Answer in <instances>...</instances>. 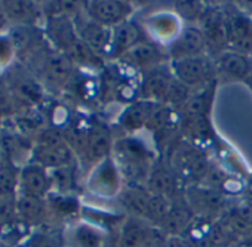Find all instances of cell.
<instances>
[{"instance_id": "cell-29", "label": "cell", "mask_w": 252, "mask_h": 247, "mask_svg": "<svg viewBox=\"0 0 252 247\" xmlns=\"http://www.w3.org/2000/svg\"><path fill=\"white\" fill-rule=\"evenodd\" d=\"M217 71L231 80H245L252 68L249 56L236 51H225L215 61Z\"/></svg>"}, {"instance_id": "cell-31", "label": "cell", "mask_w": 252, "mask_h": 247, "mask_svg": "<svg viewBox=\"0 0 252 247\" xmlns=\"http://www.w3.org/2000/svg\"><path fill=\"white\" fill-rule=\"evenodd\" d=\"M23 229L17 210V197L0 198V238L9 240ZM24 231V229H23Z\"/></svg>"}, {"instance_id": "cell-18", "label": "cell", "mask_w": 252, "mask_h": 247, "mask_svg": "<svg viewBox=\"0 0 252 247\" xmlns=\"http://www.w3.org/2000/svg\"><path fill=\"white\" fill-rule=\"evenodd\" d=\"M126 65L138 71H150L169 62L168 52L153 40H144L120 58Z\"/></svg>"}, {"instance_id": "cell-20", "label": "cell", "mask_w": 252, "mask_h": 247, "mask_svg": "<svg viewBox=\"0 0 252 247\" xmlns=\"http://www.w3.org/2000/svg\"><path fill=\"white\" fill-rule=\"evenodd\" d=\"M180 176L175 173V170L169 166L168 162L156 160L155 165L150 169V173L146 181V187L152 194L165 195V197H178L183 194L184 190L180 188L181 185Z\"/></svg>"}, {"instance_id": "cell-39", "label": "cell", "mask_w": 252, "mask_h": 247, "mask_svg": "<svg viewBox=\"0 0 252 247\" xmlns=\"http://www.w3.org/2000/svg\"><path fill=\"white\" fill-rule=\"evenodd\" d=\"M17 114L18 107L8 86V82L5 77H0V126H2V123L14 118Z\"/></svg>"}, {"instance_id": "cell-21", "label": "cell", "mask_w": 252, "mask_h": 247, "mask_svg": "<svg viewBox=\"0 0 252 247\" xmlns=\"http://www.w3.org/2000/svg\"><path fill=\"white\" fill-rule=\"evenodd\" d=\"M194 219H196V215L193 209L190 207V204L181 194L178 197H174L168 215L156 228H159L169 238H177V237H181L190 228Z\"/></svg>"}, {"instance_id": "cell-24", "label": "cell", "mask_w": 252, "mask_h": 247, "mask_svg": "<svg viewBox=\"0 0 252 247\" xmlns=\"http://www.w3.org/2000/svg\"><path fill=\"white\" fill-rule=\"evenodd\" d=\"M159 105L160 104L146 99H137L134 102H129L119 115V126L128 135H134L135 132L146 129L149 120L152 118L155 110Z\"/></svg>"}, {"instance_id": "cell-5", "label": "cell", "mask_w": 252, "mask_h": 247, "mask_svg": "<svg viewBox=\"0 0 252 247\" xmlns=\"http://www.w3.org/2000/svg\"><path fill=\"white\" fill-rule=\"evenodd\" d=\"M5 80L12 92L18 107V114L26 111H36L45 101L46 89L39 77L27 67L17 64L6 76Z\"/></svg>"}, {"instance_id": "cell-2", "label": "cell", "mask_w": 252, "mask_h": 247, "mask_svg": "<svg viewBox=\"0 0 252 247\" xmlns=\"http://www.w3.org/2000/svg\"><path fill=\"white\" fill-rule=\"evenodd\" d=\"M190 93L191 90L174 77L169 62L144 73L140 84V99L168 105L178 111Z\"/></svg>"}, {"instance_id": "cell-41", "label": "cell", "mask_w": 252, "mask_h": 247, "mask_svg": "<svg viewBox=\"0 0 252 247\" xmlns=\"http://www.w3.org/2000/svg\"><path fill=\"white\" fill-rule=\"evenodd\" d=\"M9 28H11V24L6 18L3 5H2V2H0V33H6V31H9Z\"/></svg>"}, {"instance_id": "cell-33", "label": "cell", "mask_w": 252, "mask_h": 247, "mask_svg": "<svg viewBox=\"0 0 252 247\" xmlns=\"http://www.w3.org/2000/svg\"><path fill=\"white\" fill-rule=\"evenodd\" d=\"M51 175H52V182H54V192L74 194V188L77 182L76 165L51 170Z\"/></svg>"}, {"instance_id": "cell-28", "label": "cell", "mask_w": 252, "mask_h": 247, "mask_svg": "<svg viewBox=\"0 0 252 247\" xmlns=\"http://www.w3.org/2000/svg\"><path fill=\"white\" fill-rule=\"evenodd\" d=\"M152 192L147 190L144 184H126L119 192V201L122 207L126 210V215H132L144 219L146 209Z\"/></svg>"}, {"instance_id": "cell-40", "label": "cell", "mask_w": 252, "mask_h": 247, "mask_svg": "<svg viewBox=\"0 0 252 247\" xmlns=\"http://www.w3.org/2000/svg\"><path fill=\"white\" fill-rule=\"evenodd\" d=\"M141 247H171V238L166 234H163L159 228L153 226Z\"/></svg>"}, {"instance_id": "cell-16", "label": "cell", "mask_w": 252, "mask_h": 247, "mask_svg": "<svg viewBox=\"0 0 252 247\" xmlns=\"http://www.w3.org/2000/svg\"><path fill=\"white\" fill-rule=\"evenodd\" d=\"M70 223L71 225L67 231V240L71 247H108V228L85 218Z\"/></svg>"}, {"instance_id": "cell-3", "label": "cell", "mask_w": 252, "mask_h": 247, "mask_svg": "<svg viewBox=\"0 0 252 247\" xmlns=\"http://www.w3.org/2000/svg\"><path fill=\"white\" fill-rule=\"evenodd\" d=\"M30 162L43 166L48 170L76 165L77 156L68 145L64 131L55 126H46L34 137Z\"/></svg>"}, {"instance_id": "cell-10", "label": "cell", "mask_w": 252, "mask_h": 247, "mask_svg": "<svg viewBox=\"0 0 252 247\" xmlns=\"http://www.w3.org/2000/svg\"><path fill=\"white\" fill-rule=\"evenodd\" d=\"M197 27L203 33L208 52L212 54L215 58L224 54L225 51H230L225 11L218 8H208Z\"/></svg>"}, {"instance_id": "cell-9", "label": "cell", "mask_w": 252, "mask_h": 247, "mask_svg": "<svg viewBox=\"0 0 252 247\" xmlns=\"http://www.w3.org/2000/svg\"><path fill=\"white\" fill-rule=\"evenodd\" d=\"M183 195L193 209L196 218L217 219L228 207L225 204V197L222 192L200 184L189 185L187 188H184Z\"/></svg>"}, {"instance_id": "cell-11", "label": "cell", "mask_w": 252, "mask_h": 247, "mask_svg": "<svg viewBox=\"0 0 252 247\" xmlns=\"http://www.w3.org/2000/svg\"><path fill=\"white\" fill-rule=\"evenodd\" d=\"M54 192L51 170L29 162L18 170V194L36 200H48Z\"/></svg>"}, {"instance_id": "cell-1", "label": "cell", "mask_w": 252, "mask_h": 247, "mask_svg": "<svg viewBox=\"0 0 252 247\" xmlns=\"http://www.w3.org/2000/svg\"><path fill=\"white\" fill-rule=\"evenodd\" d=\"M111 157L126 184L146 185L150 169L156 162L147 145L132 135L114 141Z\"/></svg>"}, {"instance_id": "cell-22", "label": "cell", "mask_w": 252, "mask_h": 247, "mask_svg": "<svg viewBox=\"0 0 252 247\" xmlns=\"http://www.w3.org/2000/svg\"><path fill=\"white\" fill-rule=\"evenodd\" d=\"M11 27H40L43 26V14L40 2L29 0H3L2 2Z\"/></svg>"}, {"instance_id": "cell-46", "label": "cell", "mask_w": 252, "mask_h": 247, "mask_svg": "<svg viewBox=\"0 0 252 247\" xmlns=\"http://www.w3.org/2000/svg\"><path fill=\"white\" fill-rule=\"evenodd\" d=\"M231 247H234V246H231Z\"/></svg>"}, {"instance_id": "cell-45", "label": "cell", "mask_w": 252, "mask_h": 247, "mask_svg": "<svg viewBox=\"0 0 252 247\" xmlns=\"http://www.w3.org/2000/svg\"><path fill=\"white\" fill-rule=\"evenodd\" d=\"M0 134H2V126H0Z\"/></svg>"}, {"instance_id": "cell-7", "label": "cell", "mask_w": 252, "mask_h": 247, "mask_svg": "<svg viewBox=\"0 0 252 247\" xmlns=\"http://www.w3.org/2000/svg\"><path fill=\"white\" fill-rule=\"evenodd\" d=\"M169 67L174 77L190 90L203 87L215 82L217 67L208 55L180 61H169Z\"/></svg>"}, {"instance_id": "cell-14", "label": "cell", "mask_w": 252, "mask_h": 247, "mask_svg": "<svg viewBox=\"0 0 252 247\" xmlns=\"http://www.w3.org/2000/svg\"><path fill=\"white\" fill-rule=\"evenodd\" d=\"M122 173L113 157L94 166L88 178V190L99 197L119 195L122 191Z\"/></svg>"}, {"instance_id": "cell-27", "label": "cell", "mask_w": 252, "mask_h": 247, "mask_svg": "<svg viewBox=\"0 0 252 247\" xmlns=\"http://www.w3.org/2000/svg\"><path fill=\"white\" fill-rule=\"evenodd\" d=\"M153 225L146 219L126 215L119 223L116 247H141L147 240Z\"/></svg>"}, {"instance_id": "cell-37", "label": "cell", "mask_w": 252, "mask_h": 247, "mask_svg": "<svg viewBox=\"0 0 252 247\" xmlns=\"http://www.w3.org/2000/svg\"><path fill=\"white\" fill-rule=\"evenodd\" d=\"M18 247H63V244L55 232L42 228L27 234L18 243Z\"/></svg>"}, {"instance_id": "cell-36", "label": "cell", "mask_w": 252, "mask_h": 247, "mask_svg": "<svg viewBox=\"0 0 252 247\" xmlns=\"http://www.w3.org/2000/svg\"><path fill=\"white\" fill-rule=\"evenodd\" d=\"M17 64L18 55L9 31L0 33V77H5Z\"/></svg>"}, {"instance_id": "cell-17", "label": "cell", "mask_w": 252, "mask_h": 247, "mask_svg": "<svg viewBox=\"0 0 252 247\" xmlns=\"http://www.w3.org/2000/svg\"><path fill=\"white\" fill-rule=\"evenodd\" d=\"M74 26H76L77 36L83 43H86L101 58L105 59L110 56L111 36H113L111 28H107V27L89 20L83 12L74 18Z\"/></svg>"}, {"instance_id": "cell-12", "label": "cell", "mask_w": 252, "mask_h": 247, "mask_svg": "<svg viewBox=\"0 0 252 247\" xmlns=\"http://www.w3.org/2000/svg\"><path fill=\"white\" fill-rule=\"evenodd\" d=\"M113 147H114V139H113L111 129L104 121L92 120L89 125V131L80 160H83V163L94 167L111 157Z\"/></svg>"}, {"instance_id": "cell-15", "label": "cell", "mask_w": 252, "mask_h": 247, "mask_svg": "<svg viewBox=\"0 0 252 247\" xmlns=\"http://www.w3.org/2000/svg\"><path fill=\"white\" fill-rule=\"evenodd\" d=\"M169 61L203 56L208 52L206 40L197 26H186L166 48Z\"/></svg>"}, {"instance_id": "cell-30", "label": "cell", "mask_w": 252, "mask_h": 247, "mask_svg": "<svg viewBox=\"0 0 252 247\" xmlns=\"http://www.w3.org/2000/svg\"><path fill=\"white\" fill-rule=\"evenodd\" d=\"M48 210L51 219L58 220H71L74 222L76 218L80 215V201L74 194H58L52 192L48 200Z\"/></svg>"}, {"instance_id": "cell-8", "label": "cell", "mask_w": 252, "mask_h": 247, "mask_svg": "<svg viewBox=\"0 0 252 247\" xmlns=\"http://www.w3.org/2000/svg\"><path fill=\"white\" fill-rule=\"evenodd\" d=\"M83 14L107 28H114L131 20L134 5L125 0H94L83 2Z\"/></svg>"}, {"instance_id": "cell-13", "label": "cell", "mask_w": 252, "mask_h": 247, "mask_svg": "<svg viewBox=\"0 0 252 247\" xmlns=\"http://www.w3.org/2000/svg\"><path fill=\"white\" fill-rule=\"evenodd\" d=\"M146 129L153 134L160 150L169 148L171 142L175 141L177 132L181 129V114L172 107L159 105L149 120Z\"/></svg>"}, {"instance_id": "cell-26", "label": "cell", "mask_w": 252, "mask_h": 247, "mask_svg": "<svg viewBox=\"0 0 252 247\" xmlns=\"http://www.w3.org/2000/svg\"><path fill=\"white\" fill-rule=\"evenodd\" d=\"M218 219L236 241L246 237H252L251 204H237V206L227 207Z\"/></svg>"}, {"instance_id": "cell-6", "label": "cell", "mask_w": 252, "mask_h": 247, "mask_svg": "<svg viewBox=\"0 0 252 247\" xmlns=\"http://www.w3.org/2000/svg\"><path fill=\"white\" fill-rule=\"evenodd\" d=\"M37 64L39 73L36 76L39 77L45 89L63 90L71 84L76 67L65 54L51 48L48 51H43V54L37 59Z\"/></svg>"}, {"instance_id": "cell-34", "label": "cell", "mask_w": 252, "mask_h": 247, "mask_svg": "<svg viewBox=\"0 0 252 247\" xmlns=\"http://www.w3.org/2000/svg\"><path fill=\"white\" fill-rule=\"evenodd\" d=\"M171 197H165V195H158V194H152L147 209H146V215L144 219L153 225V226H159L160 222L165 219V216L168 215L171 204H172Z\"/></svg>"}, {"instance_id": "cell-42", "label": "cell", "mask_w": 252, "mask_h": 247, "mask_svg": "<svg viewBox=\"0 0 252 247\" xmlns=\"http://www.w3.org/2000/svg\"><path fill=\"white\" fill-rule=\"evenodd\" d=\"M234 247H252V237H246V238H242L239 240Z\"/></svg>"}, {"instance_id": "cell-43", "label": "cell", "mask_w": 252, "mask_h": 247, "mask_svg": "<svg viewBox=\"0 0 252 247\" xmlns=\"http://www.w3.org/2000/svg\"><path fill=\"white\" fill-rule=\"evenodd\" d=\"M246 191H248V195H249V198H252V178L249 179V185H248Z\"/></svg>"}, {"instance_id": "cell-25", "label": "cell", "mask_w": 252, "mask_h": 247, "mask_svg": "<svg viewBox=\"0 0 252 247\" xmlns=\"http://www.w3.org/2000/svg\"><path fill=\"white\" fill-rule=\"evenodd\" d=\"M113 30L111 36V48H110V58H122L125 54H128L132 48L140 45L141 42L147 40L144 28L137 24L135 21H126Z\"/></svg>"}, {"instance_id": "cell-38", "label": "cell", "mask_w": 252, "mask_h": 247, "mask_svg": "<svg viewBox=\"0 0 252 247\" xmlns=\"http://www.w3.org/2000/svg\"><path fill=\"white\" fill-rule=\"evenodd\" d=\"M208 3H203V2H196V0H193V2H177L174 3V11L177 14V17L180 20H184L187 23H197L202 20L203 14L206 12L208 9Z\"/></svg>"}, {"instance_id": "cell-35", "label": "cell", "mask_w": 252, "mask_h": 247, "mask_svg": "<svg viewBox=\"0 0 252 247\" xmlns=\"http://www.w3.org/2000/svg\"><path fill=\"white\" fill-rule=\"evenodd\" d=\"M18 170L20 167L3 160L0 165V198L17 197L18 194Z\"/></svg>"}, {"instance_id": "cell-32", "label": "cell", "mask_w": 252, "mask_h": 247, "mask_svg": "<svg viewBox=\"0 0 252 247\" xmlns=\"http://www.w3.org/2000/svg\"><path fill=\"white\" fill-rule=\"evenodd\" d=\"M178 20H180L178 17H172L171 14L155 15L149 20L150 31L158 37H168L172 42L181 31Z\"/></svg>"}, {"instance_id": "cell-4", "label": "cell", "mask_w": 252, "mask_h": 247, "mask_svg": "<svg viewBox=\"0 0 252 247\" xmlns=\"http://www.w3.org/2000/svg\"><path fill=\"white\" fill-rule=\"evenodd\" d=\"M168 151L169 159L166 162L183 182H189L190 185L202 182L211 163L196 144H191V141L187 139H178Z\"/></svg>"}, {"instance_id": "cell-44", "label": "cell", "mask_w": 252, "mask_h": 247, "mask_svg": "<svg viewBox=\"0 0 252 247\" xmlns=\"http://www.w3.org/2000/svg\"><path fill=\"white\" fill-rule=\"evenodd\" d=\"M3 163V159H2V154H0V165H2Z\"/></svg>"}, {"instance_id": "cell-23", "label": "cell", "mask_w": 252, "mask_h": 247, "mask_svg": "<svg viewBox=\"0 0 252 247\" xmlns=\"http://www.w3.org/2000/svg\"><path fill=\"white\" fill-rule=\"evenodd\" d=\"M17 210L20 223L26 234L42 229L51 220L46 200H36L17 194Z\"/></svg>"}, {"instance_id": "cell-19", "label": "cell", "mask_w": 252, "mask_h": 247, "mask_svg": "<svg viewBox=\"0 0 252 247\" xmlns=\"http://www.w3.org/2000/svg\"><path fill=\"white\" fill-rule=\"evenodd\" d=\"M230 51L252 54V18L243 11H225Z\"/></svg>"}]
</instances>
